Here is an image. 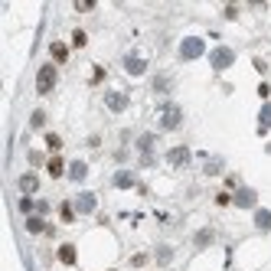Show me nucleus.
<instances>
[{"label":"nucleus","mask_w":271,"mask_h":271,"mask_svg":"<svg viewBox=\"0 0 271 271\" xmlns=\"http://www.w3.org/2000/svg\"><path fill=\"white\" fill-rule=\"evenodd\" d=\"M76 206H78V213H92V209H95V196L92 193H78Z\"/></svg>","instance_id":"nucleus-9"},{"label":"nucleus","mask_w":271,"mask_h":271,"mask_svg":"<svg viewBox=\"0 0 271 271\" xmlns=\"http://www.w3.org/2000/svg\"><path fill=\"white\" fill-rule=\"evenodd\" d=\"M203 49H206V46H203L199 36H186L183 43H180V56H183V59H199Z\"/></svg>","instance_id":"nucleus-2"},{"label":"nucleus","mask_w":271,"mask_h":271,"mask_svg":"<svg viewBox=\"0 0 271 271\" xmlns=\"http://www.w3.org/2000/svg\"><path fill=\"white\" fill-rule=\"evenodd\" d=\"M46 170H49V176H62L65 174V160H62V157H49Z\"/></svg>","instance_id":"nucleus-10"},{"label":"nucleus","mask_w":271,"mask_h":271,"mask_svg":"<svg viewBox=\"0 0 271 271\" xmlns=\"http://www.w3.org/2000/svg\"><path fill=\"white\" fill-rule=\"evenodd\" d=\"M53 85H56V65L46 62L43 69H39V76H36V92H39V95H49Z\"/></svg>","instance_id":"nucleus-1"},{"label":"nucleus","mask_w":271,"mask_h":271,"mask_svg":"<svg viewBox=\"0 0 271 271\" xmlns=\"http://www.w3.org/2000/svg\"><path fill=\"white\" fill-rule=\"evenodd\" d=\"M180 121H183V111L176 108V105H167V108H163V115H160V128L163 131L180 128Z\"/></svg>","instance_id":"nucleus-3"},{"label":"nucleus","mask_w":271,"mask_h":271,"mask_svg":"<svg viewBox=\"0 0 271 271\" xmlns=\"http://www.w3.org/2000/svg\"><path fill=\"white\" fill-rule=\"evenodd\" d=\"M20 209H23V213H33V203H30V196H23V199H20Z\"/></svg>","instance_id":"nucleus-24"},{"label":"nucleus","mask_w":271,"mask_h":271,"mask_svg":"<svg viewBox=\"0 0 271 271\" xmlns=\"http://www.w3.org/2000/svg\"><path fill=\"white\" fill-rule=\"evenodd\" d=\"M105 105H108L111 111H124L128 108V95H124V92H108V95H105Z\"/></svg>","instance_id":"nucleus-5"},{"label":"nucleus","mask_w":271,"mask_h":271,"mask_svg":"<svg viewBox=\"0 0 271 271\" xmlns=\"http://www.w3.org/2000/svg\"><path fill=\"white\" fill-rule=\"evenodd\" d=\"M46 147H49V151H59V147H62V137H59V134H46Z\"/></svg>","instance_id":"nucleus-19"},{"label":"nucleus","mask_w":271,"mask_h":271,"mask_svg":"<svg viewBox=\"0 0 271 271\" xmlns=\"http://www.w3.org/2000/svg\"><path fill=\"white\" fill-rule=\"evenodd\" d=\"M36 186H39V180H36L33 174H23V176H20V190H23L26 196H30V193H36Z\"/></svg>","instance_id":"nucleus-11"},{"label":"nucleus","mask_w":271,"mask_h":271,"mask_svg":"<svg viewBox=\"0 0 271 271\" xmlns=\"http://www.w3.org/2000/svg\"><path fill=\"white\" fill-rule=\"evenodd\" d=\"M72 43H76V46H85V33L76 30V33H72Z\"/></svg>","instance_id":"nucleus-23"},{"label":"nucleus","mask_w":271,"mask_h":271,"mask_svg":"<svg viewBox=\"0 0 271 271\" xmlns=\"http://www.w3.org/2000/svg\"><path fill=\"white\" fill-rule=\"evenodd\" d=\"M76 10H78V13H88V10H92V3H88V0H82V3H76Z\"/></svg>","instance_id":"nucleus-25"},{"label":"nucleus","mask_w":271,"mask_h":271,"mask_svg":"<svg viewBox=\"0 0 271 271\" xmlns=\"http://www.w3.org/2000/svg\"><path fill=\"white\" fill-rule=\"evenodd\" d=\"M124 69H128L131 76H144V72H147V62H144L141 56H128V59H124Z\"/></svg>","instance_id":"nucleus-6"},{"label":"nucleus","mask_w":271,"mask_h":271,"mask_svg":"<svg viewBox=\"0 0 271 271\" xmlns=\"http://www.w3.org/2000/svg\"><path fill=\"white\" fill-rule=\"evenodd\" d=\"M76 219V209H72V203H65L62 206V222H72Z\"/></svg>","instance_id":"nucleus-20"},{"label":"nucleus","mask_w":271,"mask_h":271,"mask_svg":"<svg viewBox=\"0 0 271 271\" xmlns=\"http://www.w3.org/2000/svg\"><path fill=\"white\" fill-rule=\"evenodd\" d=\"M59 261L62 265H76V245H62L59 249Z\"/></svg>","instance_id":"nucleus-15"},{"label":"nucleus","mask_w":271,"mask_h":271,"mask_svg":"<svg viewBox=\"0 0 271 271\" xmlns=\"http://www.w3.org/2000/svg\"><path fill=\"white\" fill-rule=\"evenodd\" d=\"M26 229H30V232H46V226H43V219H39V216L26 219Z\"/></svg>","instance_id":"nucleus-18"},{"label":"nucleus","mask_w":271,"mask_h":271,"mask_svg":"<svg viewBox=\"0 0 271 271\" xmlns=\"http://www.w3.org/2000/svg\"><path fill=\"white\" fill-rule=\"evenodd\" d=\"M115 186H118V190H131V186H134V176H131L128 170H121V174L115 176Z\"/></svg>","instance_id":"nucleus-16"},{"label":"nucleus","mask_w":271,"mask_h":271,"mask_svg":"<svg viewBox=\"0 0 271 271\" xmlns=\"http://www.w3.org/2000/svg\"><path fill=\"white\" fill-rule=\"evenodd\" d=\"M43 121H46L43 111H33V128H43Z\"/></svg>","instance_id":"nucleus-21"},{"label":"nucleus","mask_w":271,"mask_h":271,"mask_svg":"<svg viewBox=\"0 0 271 271\" xmlns=\"http://www.w3.org/2000/svg\"><path fill=\"white\" fill-rule=\"evenodd\" d=\"M167 160L174 163V167H183V163H190V151L186 147H174V151L167 154Z\"/></svg>","instance_id":"nucleus-8"},{"label":"nucleus","mask_w":271,"mask_h":271,"mask_svg":"<svg viewBox=\"0 0 271 271\" xmlns=\"http://www.w3.org/2000/svg\"><path fill=\"white\" fill-rule=\"evenodd\" d=\"M85 174H88V167H85V163H82V160H76V163H72V167H69V176H72L76 183H78V180H85Z\"/></svg>","instance_id":"nucleus-14"},{"label":"nucleus","mask_w":271,"mask_h":271,"mask_svg":"<svg viewBox=\"0 0 271 271\" xmlns=\"http://www.w3.org/2000/svg\"><path fill=\"white\" fill-rule=\"evenodd\" d=\"M255 199H258V196H255V190H239V193H235V206L252 209V206H255Z\"/></svg>","instance_id":"nucleus-7"},{"label":"nucleus","mask_w":271,"mask_h":271,"mask_svg":"<svg viewBox=\"0 0 271 271\" xmlns=\"http://www.w3.org/2000/svg\"><path fill=\"white\" fill-rule=\"evenodd\" d=\"M209 59H213V69H229V65L235 62V53H232V49H226V46H219Z\"/></svg>","instance_id":"nucleus-4"},{"label":"nucleus","mask_w":271,"mask_h":271,"mask_svg":"<svg viewBox=\"0 0 271 271\" xmlns=\"http://www.w3.org/2000/svg\"><path fill=\"white\" fill-rule=\"evenodd\" d=\"M209 239H213V232H199V235H196V245H209Z\"/></svg>","instance_id":"nucleus-22"},{"label":"nucleus","mask_w":271,"mask_h":271,"mask_svg":"<svg viewBox=\"0 0 271 271\" xmlns=\"http://www.w3.org/2000/svg\"><path fill=\"white\" fill-rule=\"evenodd\" d=\"M268 128H271V105H265V108H261V115H258V131L265 134Z\"/></svg>","instance_id":"nucleus-17"},{"label":"nucleus","mask_w":271,"mask_h":271,"mask_svg":"<svg viewBox=\"0 0 271 271\" xmlns=\"http://www.w3.org/2000/svg\"><path fill=\"white\" fill-rule=\"evenodd\" d=\"M255 226H258L261 232H268L271 229V213L268 209H258V213H255Z\"/></svg>","instance_id":"nucleus-13"},{"label":"nucleus","mask_w":271,"mask_h":271,"mask_svg":"<svg viewBox=\"0 0 271 271\" xmlns=\"http://www.w3.org/2000/svg\"><path fill=\"white\" fill-rule=\"evenodd\" d=\"M49 53H53L56 62H65V59H69V46H65V43H53V46H49Z\"/></svg>","instance_id":"nucleus-12"}]
</instances>
